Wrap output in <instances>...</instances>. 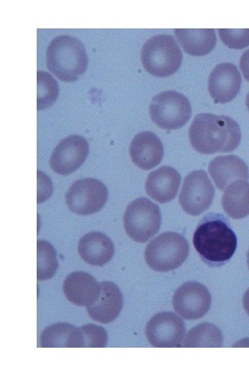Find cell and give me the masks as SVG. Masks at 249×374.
<instances>
[{
  "mask_svg": "<svg viewBox=\"0 0 249 374\" xmlns=\"http://www.w3.org/2000/svg\"><path fill=\"white\" fill-rule=\"evenodd\" d=\"M193 244L201 260L210 267L226 263L236 251L237 239L228 220L210 213L199 221L193 235Z\"/></svg>",
  "mask_w": 249,
  "mask_h": 374,
  "instance_id": "1",
  "label": "cell"
},
{
  "mask_svg": "<svg viewBox=\"0 0 249 374\" xmlns=\"http://www.w3.org/2000/svg\"><path fill=\"white\" fill-rule=\"evenodd\" d=\"M189 140L201 154L230 152L239 145L241 130L238 123L228 116L202 113L194 117L190 127Z\"/></svg>",
  "mask_w": 249,
  "mask_h": 374,
  "instance_id": "2",
  "label": "cell"
},
{
  "mask_svg": "<svg viewBox=\"0 0 249 374\" xmlns=\"http://www.w3.org/2000/svg\"><path fill=\"white\" fill-rule=\"evenodd\" d=\"M88 64L83 43L77 37L61 35L48 44L46 52V65L58 79L65 82L77 80Z\"/></svg>",
  "mask_w": 249,
  "mask_h": 374,
  "instance_id": "3",
  "label": "cell"
},
{
  "mask_svg": "<svg viewBox=\"0 0 249 374\" xmlns=\"http://www.w3.org/2000/svg\"><path fill=\"white\" fill-rule=\"evenodd\" d=\"M140 59L145 71L156 77H167L180 67L182 52L172 36L157 35L143 44Z\"/></svg>",
  "mask_w": 249,
  "mask_h": 374,
  "instance_id": "4",
  "label": "cell"
},
{
  "mask_svg": "<svg viewBox=\"0 0 249 374\" xmlns=\"http://www.w3.org/2000/svg\"><path fill=\"white\" fill-rule=\"evenodd\" d=\"M189 243L180 233L167 231L151 240L146 246L144 256L154 271L165 272L180 267L187 259Z\"/></svg>",
  "mask_w": 249,
  "mask_h": 374,
  "instance_id": "5",
  "label": "cell"
},
{
  "mask_svg": "<svg viewBox=\"0 0 249 374\" xmlns=\"http://www.w3.org/2000/svg\"><path fill=\"white\" fill-rule=\"evenodd\" d=\"M127 235L137 242H145L160 229L161 213L157 204L140 197L127 206L123 215Z\"/></svg>",
  "mask_w": 249,
  "mask_h": 374,
  "instance_id": "6",
  "label": "cell"
},
{
  "mask_svg": "<svg viewBox=\"0 0 249 374\" xmlns=\"http://www.w3.org/2000/svg\"><path fill=\"white\" fill-rule=\"evenodd\" d=\"M149 109L151 121L164 130L181 128L192 114L188 98L181 93L171 90L154 96Z\"/></svg>",
  "mask_w": 249,
  "mask_h": 374,
  "instance_id": "7",
  "label": "cell"
},
{
  "mask_svg": "<svg viewBox=\"0 0 249 374\" xmlns=\"http://www.w3.org/2000/svg\"><path fill=\"white\" fill-rule=\"evenodd\" d=\"M107 198V187L95 178L75 181L65 195L68 208L79 215H89L99 211L104 206Z\"/></svg>",
  "mask_w": 249,
  "mask_h": 374,
  "instance_id": "8",
  "label": "cell"
},
{
  "mask_svg": "<svg viewBox=\"0 0 249 374\" xmlns=\"http://www.w3.org/2000/svg\"><path fill=\"white\" fill-rule=\"evenodd\" d=\"M214 187L203 170H194L184 179L178 202L185 212L199 215L212 204Z\"/></svg>",
  "mask_w": 249,
  "mask_h": 374,
  "instance_id": "9",
  "label": "cell"
},
{
  "mask_svg": "<svg viewBox=\"0 0 249 374\" xmlns=\"http://www.w3.org/2000/svg\"><path fill=\"white\" fill-rule=\"evenodd\" d=\"M185 331L183 319L172 312H161L154 314L145 326L148 341L156 348L181 346Z\"/></svg>",
  "mask_w": 249,
  "mask_h": 374,
  "instance_id": "10",
  "label": "cell"
},
{
  "mask_svg": "<svg viewBox=\"0 0 249 374\" xmlns=\"http://www.w3.org/2000/svg\"><path fill=\"white\" fill-rule=\"evenodd\" d=\"M89 145L82 136L72 134L62 139L53 149L49 159L51 169L61 175L74 172L84 162Z\"/></svg>",
  "mask_w": 249,
  "mask_h": 374,
  "instance_id": "11",
  "label": "cell"
},
{
  "mask_svg": "<svg viewBox=\"0 0 249 374\" xmlns=\"http://www.w3.org/2000/svg\"><path fill=\"white\" fill-rule=\"evenodd\" d=\"M172 304L175 312L184 319L193 320L201 318L209 310L211 295L201 283L189 281L174 292Z\"/></svg>",
  "mask_w": 249,
  "mask_h": 374,
  "instance_id": "12",
  "label": "cell"
},
{
  "mask_svg": "<svg viewBox=\"0 0 249 374\" xmlns=\"http://www.w3.org/2000/svg\"><path fill=\"white\" fill-rule=\"evenodd\" d=\"M241 77L235 65L224 62L216 65L208 78V89L216 102L226 103L239 93Z\"/></svg>",
  "mask_w": 249,
  "mask_h": 374,
  "instance_id": "13",
  "label": "cell"
},
{
  "mask_svg": "<svg viewBox=\"0 0 249 374\" xmlns=\"http://www.w3.org/2000/svg\"><path fill=\"white\" fill-rule=\"evenodd\" d=\"M164 154L160 139L154 133L144 131L137 134L129 145V154L138 168L148 170L158 166Z\"/></svg>",
  "mask_w": 249,
  "mask_h": 374,
  "instance_id": "14",
  "label": "cell"
},
{
  "mask_svg": "<svg viewBox=\"0 0 249 374\" xmlns=\"http://www.w3.org/2000/svg\"><path fill=\"white\" fill-rule=\"evenodd\" d=\"M62 290L66 298L78 306L92 305L100 293V284L89 273L73 271L64 279Z\"/></svg>",
  "mask_w": 249,
  "mask_h": 374,
  "instance_id": "15",
  "label": "cell"
},
{
  "mask_svg": "<svg viewBox=\"0 0 249 374\" xmlns=\"http://www.w3.org/2000/svg\"><path fill=\"white\" fill-rule=\"evenodd\" d=\"M123 305L122 294L113 282L100 283V293L96 301L86 306L89 316L95 321L109 323L117 318Z\"/></svg>",
  "mask_w": 249,
  "mask_h": 374,
  "instance_id": "16",
  "label": "cell"
},
{
  "mask_svg": "<svg viewBox=\"0 0 249 374\" xmlns=\"http://www.w3.org/2000/svg\"><path fill=\"white\" fill-rule=\"evenodd\" d=\"M181 181V177L176 169L170 166H161L148 175L145 191L151 198L164 204L176 197Z\"/></svg>",
  "mask_w": 249,
  "mask_h": 374,
  "instance_id": "17",
  "label": "cell"
},
{
  "mask_svg": "<svg viewBox=\"0 0 249 374\" xmlns=\"http://www.w3.org/2000/svg\"><path fill=\"white\" fill-rule=\"evenodd\" d=\"M208 172L220 190H224L230 183L236 180H247L249 178L247 164L233 154L215 157L209 163Z\"/></svg>",
  "mask_w": 249,
  "mask_h": 374,
  "instance_id": "18",
  "label": "cell"
},
{
  "mask_svg": "<svg viewBox=\"0 0 249 374\" xmlns=\"http://www.w3.org/2000/svg\"><path fill=\"white\" fill-rule=\"evenodd\" d=\"M77 251L81 258L92 266H103L114 254L111 240L103 233L89 232L78 242Z\"/></svg>",
  "mask_w": 249,
  "mask_h": 374,
  "instance_id": "19",
  "label": "cell"
},
{
  "mask_svg": "<svg viewBox=\"0 0 249 374\" xmlns=\"http://www.w3.org/2000/svg\"><path fill=\"white\" fill-rule=\"evenodd\" d=\"M42 348H84L82 332L74 325L56 323L46 327L40 336Z\"/></svg>",
  "mask_w": 249,
  "mask_h": 374,
  "instance_id": "20",
  "label": "cell"
},
{
  "mask_svg": "<svg viewBox=\"0 0 249 374\" xmlns=\"http://www.w3.org/2000/svg\"><path fill=\"white\" fill-rule=\"evenodd\" d=\"M174 33L185 52L194 56L209 53L216 43L212 28H176Z\"/></svg>",
  "mask_w": 249,
  "mask_h": 374,
  "instance_id": "21",
  "label": "cell"
},
{
  "mask_svg": "<svg viewBox=\"0 0 249 374\" xmlns=\"http://www.w3.org/2000/svg\"><path fill=\"white\" fill-rule=\"evenodd\" d=\"M222 207L230 217L241 219L249 215V183L238 179L226 188L221 199Z\"/></svg>",
  "mask_w": 249,
  "mask_h": 374,
  "instance_id": "22",
  "label": "cell"
},
{
  "mask_svg": "<svg viewBox=\"0 0 249 374\" xmlns=\"http://www.w3.org/2000/svg\"><path fill=\"white\" fill-rule=\"evenodd\" d=\"M222 345L223 335L220 330L215 325L205 322L190 330L183 346L221 348Z\"/></svg>",
  "mask_w": 249,
  "mask_h": 374,
  "instance_id": "23",
  "label": "cell"
},
{
  "mask_svg": "<svg viewBox=\"0 0 249 374\" xmlns=\"http://www.w3.org/2000/svg\"><path fill=\"white\" fill-rule=\"evenodd\" d=\"M37 278L45 280L52 278L58 267L56 251L48 241L38 240L37 242Z\"/></svg>",
  "mask_w": 249,
  "mask_h": 374,
  "instance_id": "24",
  "label": "cell"
},
{
  "mask_svg": "<svg viewBox=\"0 0 249 374\" xmlns=\"http://www.w3.org/2000/svg\"><path fill=\"white\" fill-rule=\"evenodd\" d=\"M37 109H45L50 107L57 100L59 94L57 82L48 72H37Z\"/></svg>",
  "mask_w": 249,
  "mask_h": 374,
  "instance_id": "25",
  "label": "cell"
},
{
  "mask_svg": "<svg viewBox=\"0 0 249 374\" xmlns=\"http://www.w3.org/2000/svg\"><path fill=\"white\" fill-rule=\"evenodd\" d=\"M84 339V348H104L107 346L108 335L102 326L89 323L79 328Z\"/></svg>",
  "mask_w": 249,
  "mask_h": 374,
  "instance_id": "26",
  "label": "cell"
},
{
  "mask_svg": "<svg viewBox=\"0 0 249 374\" xmlns=\"http://www.w3.org/2000/svg\"><path fill=\"white\" fill-rule=\"evenodd\" d=\"M221 41L228 47L241 49L249 45V28H219Z\"/></svg>",
  "mask_w": 249,
  "mask_h": 374,
  "instance_id": "27",
  "label": "cell"
},
{
  "mask_svg": "<svg viewBox=\"0 0 249 374\" xmlns=\"http://www.w3.org/2000/svg\"><path fill=\"white\" fill-rule=\"evenodd\" d=\"M239 66L244 78L249 82V49L242 54Z\"/></svg>",
  "mask_w": 249,
  "mask_h": 374,
  "instance_id": "28",
  "label": "cell"
},
{
  "mask_svg": "<svg viewBox=\"0 0 249 374\" xmlns=\"http://www.w3.org/2000/svg\"><path fill=\"white\" fill-rule=\"evenodd\" d=\"M243 305L249 316V288L246 291L243 296Z\"/></svg>",
  "mask_w": 249,
  "mask_h": 374,
  "instance_id": "29",
  "label": "cell"
},
{
  "mask_svg": "<svg viewBox=\"0 0 249 374\" xmlns=\"http://www.w3.org/2000/svg\"><path fill=\"white\" fill-rule=\"evenodd\" d=\"M246 105L247 108H248V112H249V93H248V95L246 96Z\"/></svg>",
  "mask_w": 249,
  "mask_h": 374,
  "instance_id": "30",
  "label": "cell"
},
{
  "mask_svg": "<svg viewBox=\"0 0 249 374\" xmlns=\"http://www.w3.org/2000/svg\"><path fill=\"white\" fill-rule=\"evenodd\" d=\"M247 265H248V269H249V249H248V253H247Z\"/></svg>",
  "mask_w": 249,
  "mask_h": 374,
  "instance_id": "31",
  "label": "cell"
}]
</instances>
